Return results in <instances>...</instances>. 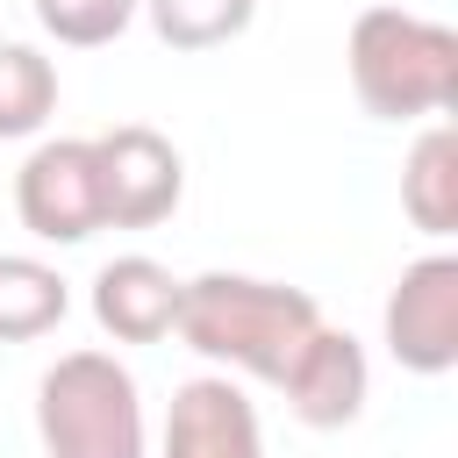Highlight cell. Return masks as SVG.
<instances>
[{
    "instance_id": "5b68a950",
    "label": "cell",
    "mask_w": 458,
    "mask_h": 458,
    "mask_svg": "<svg viewBox=\"0 0 458 458\" xmlns=\"http://www.w3.org/2000/svg\"><path fill=\"white\" fill-rule=\"evenodd\" d=\"M14 215L36 243H86L100 222V165L93 136H50L14 172Z\"/></svg>"
},
{
    "instance_id": "3957f363",
    "label": "cell",
    "mask_w": 458,
    "mask_h": 458,
    "mask_svg": "<svg viewBox=\"0 0 458 458\" xmlns=\"http://www.w3.org/2000/svg\"><path fill=\"white\" fill-rule=\"evenodd\" d=\"M43 458H143V394L114 351H64L36 379Z\"/></svg>"
},
{
    "instance_id": "9c48e42d",
    "label": "cell",
    "mask_w": 458,
    "mask_h": 458,
    "mask_svg": "<svg viewBox=\"0 0 458 458\" xmlns=\"http://www.w3.org/2000/svg\"><path fill=\"white\" fill-rule=\"evenodd\" d=\"M179 286H186V279H172V265H157V258H143V250L107 258V265L93 272V322H100L114 344H157V336H172V322H179Z\"/></svg>"
},
{
    "instance_id": "5bb4252c",
    "label": "cell",
    "mask_w": 458,
    "mask_h": 458,
    "mask_svg": "<svg viewBox=\"0 0 458 458\" xmlns=\"http://www.w3.org/2000/svg\"><path fill=\"white\" fill-rule=\"evenodd\" d=\"M136 14H143V0H36L43 36L64 43V50H100V43H114Z\"/></svg>"
},
{
    "instance_id": "52a82bcc",
    "label": "cell",
    "mask_w": 458,
    "mask_h": 458,
    "mask_svg": "<svg viewBox=\"0 0 458 458\" xmlns=\"http://www.w3.org/2000/svg\"><path fill=\"white\" fill-rule=\"evenodd\" d=\"M293 422L308 429H344L365 415V394H372V365H365V344L336 322H315V336L293 351L286 379H279Z\"/></svg>"
},
{
    "instance_id": "4fadbf2b",
    "label": "cell",
    "mask_w": 458,
    "mask_h": 458,
    "mask_svg": "<svg viewBox=\"0 0 458 458\" xmlns=\"http://www.w3.org/2000/svg\"><path fill=\"white\" fill-rule=\"evenodd\" d=\"M143 14L172 50H222L258 21V0H143Z\"/></svg>"
},
{
    "instance_id": "7a4b0ae2",
    "label": "cell",
    "mask_w": 458,
    "mask_h": 458,
    "mask_svg": "<svg viewBox=\"0 0 458 458\" xmlns=\"http://www.w3.org/2000/svg\"><path fill=\"white\" fill-rule=\"evenodd\" d=\"M351 93L379 122H415L458 107V29L408 14V7H365L344 43Z\"/></svg>"
},
{
    "instance_id": "8fae6325",
    "label": "cell",
    "mask_w": 458,
    "mask_h": 458,
    "mask_svg": "<svg viewBox=\"0 0 458 458\" xmlns=\"http://www.w3.org/2000/svg\"><path fill=\"white\" fill-rule=\"evenodd\" d=\"M72 308V286L57 279V265L43 258H21V250H0V344H29V336H50Z\"/></svg>"
},
{
    "instance_id": "8992f818",
    "label": "cell",
    "mask_w": 458,
    "mask_h": 458,
    "mask_svg": "<svg viewBox=\"0 0 458 458\" xmlns=\"http://www.w3.org/2000/svg\"><path fill=\"white\" fill-rule=\"evenodd\" d=\"M379 329H386V351L401 372H422V379L451 372L458 365V258L451 250L415 258L394 279Z\"/></svg>"
},
{
    "instance_id": "277c9868",
    "label": "cell",
    "mask_w": 458,
    "mask_h": 458,
    "mask_svg": "<svg viewBox=\"0 0 458 458\" xmlns=\"http://www.w3.org/2000/svg\"><path fill=\"white\" fill-rule=\"evenodd\" d=\"M93 165H100V222L107 229H157L186 200V157L150 122H122L107 136H93Z\"/></svg>"
},
{
    "instance_id": "6da1fadb",
    "label": "cell",
    "mask_w": 458,
    "mask_h": 458,
    "mask_svg": "<svg viewBox=\"0 0 458 458\" xmlns=\"http://www.w3.org/2000/svg\"><path fill=\"white\" fill-rule=\"evenodd\" d=\"M322 308L308 286H286V279H250V272H200L179 286V344L200 351L208 365H229V372H250L265 386L286 379L293 351L315 336Z\"/></svg>"
},
{
    "instance_id": "30bf717a",
    "label": "cell",
    "mask_w": 458,
    "mask_h": 458,
    "mask_svg": "<svg viewBox=\"0 0 458 458\" xmlns=\"http://www.w3.org/2000/svg\"><path fill=\"white\" fill-rule=\"evenodd\" d=\"M401 215L422 236H458V129L429 122L401 165Z\"/></svg>"
},
{
    "instance_id": "ba28073f",
    "label": "cell",
    "mask_w": 458,
    "mask_h": 458,
    "mask_svg": "<svg viewBox=\"0 0 458 458\" xmlns=\"http://www.w3.org/2000/svg\"><path fill=\"white\" fill-rule=\"evenodd\" d=\"M157 458H265V429L250 394L229 372H200L165 408V451Z\"/></svg>"
},
{
    "instance_id": "7c38bea8",
    "label": "cell",
    "mask_w": 458,
    "mask_h": 458,
    "mask_svg": "<svg viewBox=\"0 0 458 458\" xmlns=\"http://www.w3.org/2000/svg\"><path fill=\"white\" fill-rule=\"evenodd\" d=\"M57 114V64L36 43H0V143L36 136Z\"/></svg>"
}]
</instances>
